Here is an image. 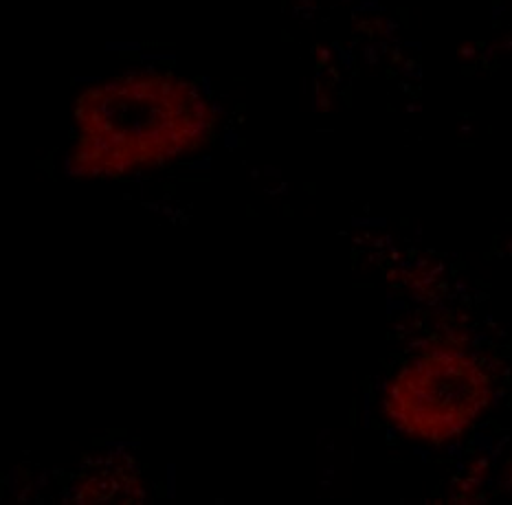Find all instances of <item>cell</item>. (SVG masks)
Wrapping results in <instances>:
<instances>
[{
	"label": "cell",
	"mask_w": 512,
	"mask_h": 505,
	"mask_svg": "<svg viewBox=\"0 0 512 505\" xmlns=\"http://www.w3.org/2000/svg\"><path fill=\"white\" fill-rule=\"evenodd\" d=\"M216 110L205 93L174 73L135 71L99 82L77 99L75 176H126L205 148Z\"/></svg>",
	"instance_id": "cell-1"
},
{
	"label": "cell",
	"mask_w": 512,
	"mask_h": 505,
	"mask_svg": "<svg viewBox=\"0 0 512 505\" xmlns=\"http://www.w3.org/2000/svg\"><path fill=\"white\" fill-rule=\"evenodd\" d=\"M493 400V378L462 347H427L389 380L383 411L409 440L449 444L482 418Z\"/></svg>",
	"instance_id": "cell-2"
}]
</instances>
